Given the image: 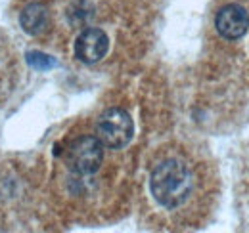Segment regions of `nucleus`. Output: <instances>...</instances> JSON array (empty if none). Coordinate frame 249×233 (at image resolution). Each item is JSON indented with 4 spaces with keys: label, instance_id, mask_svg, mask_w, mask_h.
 <instances>
[{
    "label": "nucleus",
    "instance_id": "obj_1",
    "mask_svg": "<svg viewBox=\"0 0 249 233\" xmlns=\"http://www.w3.org/2000/svg\"><path fill=\"white\" fill-rule=\"evenodd\" d=\"M192 187L194 180L190 168L177 159H167L159 163L150 178L152 195L165 208H177L186 203Z\"/></svg>",
    "mask_w": 249,
    "mask_h": 233
},
{
    "label": "nucleus",
    "instance_id": "obj_2",
    "mask_svg": "<svg viewBox=\"0 0 249 233\" xmlns=\"http://www.w3.org/2000/svg\"><path fill=\"white\" fill-rule=\"evenodd\" d=\"M132 134H134L132 118L124 109L119 107H111L104 111L96 122V138L107 149L124 147L132 140Z\"/></svg>",
    "mask_w": 249,
    "mask_h": 233
},
{
    "label": "nucleus",
    "instance_id": "obj_3",
    "mask_svg": "<svg viewBox=\"0 0 249 233\" xmlns=\"http://www.w3.org/2000/svg\"><path fill=\"white\" fill-rule=\"evenodd\" d=\"M65 161L77 174H94L104 161V146L96 136H81L69 144Z\"/></svg>",
    "mask_w": 249,
    "mask_h": 233
},
{
    "label": "nucleus",
    "instance_id": "obj_4",
    "mask_svg": "<svg viewBox=\"0 0 249 233\" xmlns=\"http://www.w3.org/2000/svg\"><path fill=\"white\" fill-rule=\"evenodd\" d=\"M215 27L226 40H238L249 29V16L240 4H226L217 12Z\"/></svg>",
    "mask_w": 249,
    "mask_h": 233
},
{
    "label": "nucleus",
    "instance_id": "obj_5",
    "mask_svg": "<svg viewBox=\"0 0 249 233\" xmlns=\"http://www.w3.org/2000/svg\"><path fill=\"white\" fill-rule=\"evenodd\" d=\"M109 38L102 29H87L77 36L75 56L83 63H98L107 54Z\"/></svg>",
    "mask_w": 249,
    "mask_h": 233
},
{
    "label": "nucleus",
    "instance_id": "obj_6",
    "mask_svg": "<svg viewBox=\"0 0 249 233\" xmlns=\"http://www.w3.org/2000/svg\"><path fill=\"white\" fill-rule=\"evenodd\" d=\"M21 27L29 34H40L48 25V10L42 4H29L21 12Z\"/></svg>",
    "mask_w": 249,
    "mask_h": 233
},
{
    "label": "nucleus",
    "instance_id": "obj_7",
    "mask_svg": "<svg viewBox=\"0 0 249 233\" xmlns=\"http://www.w3.org/2000/svg\"><path fill=\"white\" fill-rule=\"evenodd\" d=\"M27 63L33 69H38V71H48V69L56 67V59L50 58L48 54H42V52H29L27 54Z\"/></svg>",
    "mask_w": 249,
    "mask_h": 233
}]
</instances>
